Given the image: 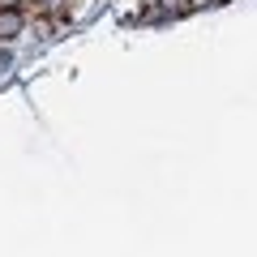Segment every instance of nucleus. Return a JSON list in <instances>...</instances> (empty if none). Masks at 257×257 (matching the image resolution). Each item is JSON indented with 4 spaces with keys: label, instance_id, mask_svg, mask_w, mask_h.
<instances>
[{
    "label": "nucleus",
    "instance_id": "f03ea898",
    "mask_svg": "<svg viewBox=\"0 0 257 257\" xmlns=\"http://www.w3.org/2000/svg\"><path fill=\"white\" fill-rule=\"evenodd\" d=\"M26 5H30L35 18H60V13L69 9V0H26Z\"/></svg>",
    "mask_w": 257,
    "mask_h": 257
},
{
    "label": "nucleus",
    "instance_id": "f257e3e1",
    "mask_svg": "<svg viewBox=\"0 0 257 257\" xmlns=\"http://www.w3.org/2000/svg\"><path fill=\"white\" fill-rule=\"evenodd\" d=\"M22 26H26V13H22V9H13V5H0V39L22 35Z\"/></svg>",
    "mask_w": 257,
    "mask_h": 257
}]
</instances>
